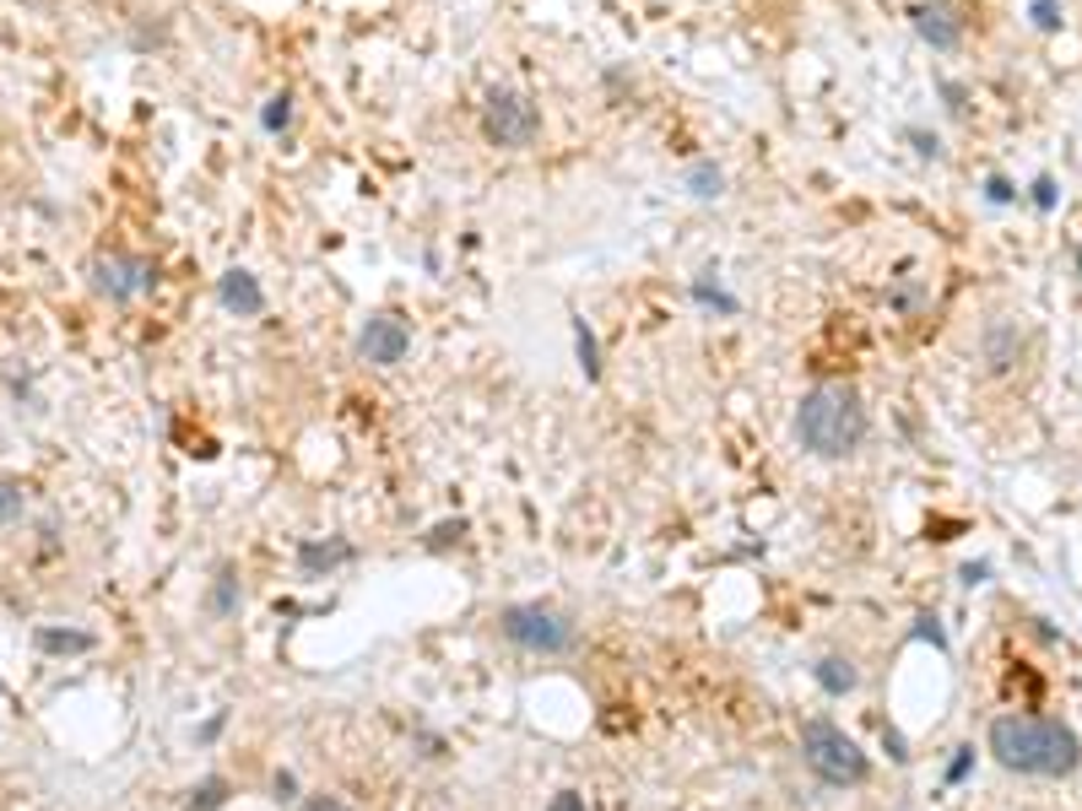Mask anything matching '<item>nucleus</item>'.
Returning <instances> with one entry per match:
<instances>
[{
    "label": "nucleus",
    "mask_w": 1082,
    "mask_h": 811,
    "mask_svg": "<svg viewBox=\"0 0 1082 811\" xmlns=\"http://www.w3.org/2000/svg\"><path fill=\"white\" fill-rule=\"evenodd\" d=\"M991 757L1013 774L1034 779H1067L1082 763V742L1072 725L1045 720V714H1002L991 720Z\"/></svg>",
    "instance_id": "1"
},
{
    "label": "nucleus",
    "mask_w": 1082,
    "mask_h": 811,
    "mask_svg": "<svg viewBox=\"0 0 1082 811\" xmlns=\"http://www.w3.org/2000/svg\"><path fill=\"white\" fill-rule=\"evenodd\" d=\"M796 438L801 449H812L818 460H844L861 449L866 438V406L850 384H812L796 406Z\"/></svg>",
    "instance_id": "2"
},
{
    "label": "nucleus",
    "mask_w": 1082,
    "mask_h": 811,
    "mask_svg": "<svg viewBox=\"0 0 1082 811\" xmlns=\"http://www.w3.org/2000/svg\"><path fill=\"white\" fill-rule=\"evenodd\" d=\"M801 757H807V768L833 785V790H855V785H866V774H872V763H866V752L855 747V736H844L833 720H807L801 725Z\"/></svg>",
    "instance_id": "3"
},
{
    "label": "nucleus",
    "mask_w": 1082,
    "mask_h": 811,
    "mask_svg": "<svg viewBox=\"0 0 1082 811\" xmlns=\"http://www.w3.org/2000/svg\"><path fill=\"white\" fill-rule=\"evenodd\" d=\"M499 633L510 638L514 649H525V655H569L579 644L573 623L564 612H553V606H510L499 617Z\"/></svg>",
    "instance_id": "4"
},
{
    "label": "nucleus",
    "mask_w": 1082,
    "mask_h": 811,
    "mask_svg": "<svg viewBox=\"0 0 1082 811\" xmlns=\"http://www.w3.org/2000/svg\"><path fill=\"white\" fill-rule=\"evenodd\" d=\"M482 135L493 141V146H531L536 135H542V109L525 98V92H514V87H499V92H488V103H482Z\"/></svg>",
    "instance_id": "5"
},
{
    "label": "nucleus",
    "mask_w": 1082,
    "mask_h": 811,
    "mask_svg": "<svg viewBox=\"0 0 1082 811\" xmlns=\"http://www.w3.org/2000/svg\"><path fill=\"white\" fill-rule=\"evenodd\" d=\"M92 282H98V293L103 298H114V304H130V298H141V293H152V282H157V265L152 260H141V254H98L92 260Z\"/></svg>",
    "instance_id": "6"
},
{
    "label": "nucleus",
    "mask_w": 1082,
    "mask_h": 811,
    "mask_svg": "<svg viewBox=\"0 0 1082 811\" xmlns=\"http://www.w3.org/2000/svg\"><path fill=\"white\" fill-rule=\"evenodd\" d=\"M406 352H412V325H406L395 309H380V314L363 319V330H358V358H363V363L395 369Z\"/></svg>",
    "instance_id": "7"
},
{
    "label": "nucleus",
    "mask_w": 1082,
    "mask_h": 811,
    "mask_svg": "<svg viewBox=\"0 0 1082 811\" xmlns=\"http://www.w3.org/2000/svg\"><path fill=\"white\" fill-rule=\"evenodd\" d=\"M909 22H915V33L931 50H958L963 44V17H958L953 0H920V6H909Z\"/></svg>",
    "instance_id": "8"
},
{
    "label": "nucleus",
    "mask_w": 1082,
    "mask_h": 811,
    "mask_svg": "<svg viewBox=\"0 0 1082 811\" xmlns=\"http://www.w3.org/2000/svg\"><path fill=\"white\" fill-rule=\"evenodd\" d=\"M217 304H222L228 314H239V319H255V314L265 309V293H260V282L250 276V271H239V265H233V271H222V276H217Z\"/></svg>",
    "instance_id": "9"
},
{
    "label": "nucleus",
    "mask_w": 1082,
    "mask_h": 811,
    "mask_svg": "<svg viewBox=\"0 0 1082 811\" xmlns=\"http://www.w3.org/2000/svg\"><path fill=\"white\" fill-rule=\"evenodd\" d=\"M298 562H304L309 573H319V568L330 573L336 562H352V547H347V541H304V547H298Z\"/></svg>",
    "instance_id": "10"
},
{
    "label": "nucleus",
    "mask_w": 1082,
    "mask_h": 811,
    "mask_svg": "<svg viewBox=\"0 0 1082 811\" xmlns=\"http://www.w3.org/2000/svg\"><path fill=\"white\" fill-rule=\"evenodd\" d=\"M818 687H823L828 698H844V692L855 687V666H850L844 655H823V660H818Z\"/></svg>",
    "instance_id": "11"
},
{
    "label": "nucleus",
    "mask_w": 1082,
    "mask_h": 811,
    "mask_svg": "<svg viewBox=\"0 0 1082 811\" xmlns=\"http://www.w3.org/2000/svg\"><path fill=\"white\" fill-rule=\"evenodd\" d=\"M573 352H579L584 379H601V347H595V330H590L584 319H573Z\"/></svg>",
    "instance_id": "12"
},
{
    "label": "nucleus",
    "mask_w": 1082,
    "mask_h": 811,
    "mask_svg": "<svg viewBox=\"0 0 1082 811\" xmlns=\"http://www.w3.org/2000/svg\"><path fill=\"white\" fill-rule=\"evenodd\" d=\"M682 185L693 189V195H699V200H720V195H725V174H720V168H714V163H693V168H688V179H682Z\"/></svg>",
    "instance_id": "13"
},
{
    "label": "nucleus",
    "mask_w": 1082,
    "mask_h": 811,
    "mask_svg": "<svg viewBox=\"0 0 1082 811\" xmlns=\"http://www.w3.org/2000/svg\"><path fill=\"white\" fill-rule=\"evenodd\" d=\"M239 601H244L239 573H233V568H222V573H217V590H211V612H217V617H233V612H239Z\"/></svg>",
    "instance_id": "14"
},
{
    "label": "nucleus",
    "mask_w": 1082,
    "mask_h": 811,
    "mask_svg": "<svg viewBox=\"0 0 1082 811\" xmlns=\"http://www.w3.org/2000/svg\"><path fill=\"white\" fill-rule=\"evenodd\" d=\"M39 649H50V655H81V649H92V638H87V633H61V627H44V633H39Z\"/></svg>",
    "instance_id": "15"
},
{
    "label": "nucleus",
    "mask_w": 1082,
    "mask_h": 811,
    "mask_svg": "<svg viewBox=\"0 0 1082 811\" xmlns=\"http://www.w3.org/2000/svg\"><path fill=\"white\" fill-rule=\"evenodd\" d=\"M693 304H703V309H720V314H736V309H742V304H736V298H731L720 282H709V276H699V282H693Z\"/></svg>",
    "instance_id": "16"
},
{
    "label": "nucleus",
    "mask_w": 1082,
    "mask_h": 811,
    "mask_svg": "<svg viewBox=\"0 0 1082 811\" xmlns=\"http://www.w3.org/2000/svg\"><path fill=\"white\" fill-rule=\"evenodd\" d=\"M260 125H265V130H287V125H293V92H276V98H265V109H260Z\"/></svg>",
    "instance_id": "17"
},
{
    "label": "nucleus",
    "mask_w": 1082,
    "mask_h": 811,
    "mask_svg": "<svg viewBox=\"0 0 1082 811\" xmlns=\"http://www.w3.org/2000/svg\"><path fill=\"white\" fill-rule=\"evenodd\" d=\"M222 801H228V785H222V779H206V785H195V790H190L195 811H217Z\"/></svg>",
    "instance_id": "18"
},
{
    "label": "nucleus",
    "mask_w": 1082,
    "mask_h": 811,
    "mask_svg": "<svg viewBox=\"0 0 1082 811\" xmlns=\"http://www.w3.org/2000/svg\"><path fill=\"white\" fill-rule=\"evenodd\" d=\"M1034 28L1039 33H1056L1061 28V0H1034Z\"/></svg>",
    "instance_id": "19"
},
{
    "label": "nucleus",
    "mask_w": 1082,
    "mask_h": 811,
    "mask_svg": "<svg viewBox=\"0 0 1082 811\" xmlns=\"http://www.w3.org/2000/svg\"><path fill=\"white\" fill-rule=\"evenodd\" d=\"M22 514V487L17 482H0V525H11Z\"/></svg>",
    "instance_id": "20"
},
{
    "label": "nucleus",
    "mask_w": 1082,
    "mask_h": 811,
    "mask_svg": "<svg viewBox=\"0 0 1082 811\" xmlns=\"http://www.w3.org/2000/svg\"><path fill=\"white\" fill-rule=\"evenodd\" d=\"M1034 206H1039V211L1056 206V179H1039V185H1034Z\"/></svg>",
    "instance_id": "21"
},
{
    "label": "nucleus",
    "mask_w": 1082,
    "mask_h": 811,
    "mask_svg": "<svg viewBox=\"0 0 1082 811\" xmlns=\"http://www.w3.org/2000/svg\"><path fill=\"white\" fill-rule=\"evenodd\" d=\"M1013 195H1018V189L1007 185V179H991V185H985V200H996V206H1007Z\"/></svg>",
    "instance_id": "22"
},
{
    "label": "nucleus",
    "mask_w": 1082,
    "mask_h": 811,
    "mask_svg": "<svg viewBox=\"0 0 1082 811\" xmlns=\"http://www.w3.org/2000/svg\"><path fill=\"white\" fill-rule=\"evenodd\" d=\"M909 141L926 152V157H942V146H937V135H926V130H909Z\"/></svg>",
    "instance_id": "23"
},
{
    "label": "nucleus",
    "mask_w": 1082,
    "mask_h": 811,
    "mask_svg": "<svg viewBox=\"0 0 1082 811\" xmlns=\"http://www.w3.org/2000/svg\"><path fill=\"white\" fill-rule=\"evenodd\" d=\"M298 811H352L347 801H330V796H315V801H304Z\"/></svg>",
    "instance_id": "24"
},
{
    "label": "nucleus",
    "mask_w": 1082,
    "mask_h": 811,
    "mask_svg": "<svg viewBox=\"0 0 1082 811\" xmlns=\"http://www.w3.org/2000/svg\"><path fill=\"white\" fill-rule=\"evenodd\" d=\"M271 790H276V801H293V790H298V779H293V774H276V785H271Z\"/></svg>",
    "instance_id": "25"
},
{
    "label": "nucleus",
    "mask_w": 1082,
    "mask_h": 811,
    "mask_svg": "<svg viewBox=\"0 0 1082 811\" xmlns=\"http://www.w3.org/2000/svg\"><path fill=\"white\" fill-rule=\"evenodd\" d=\"M969 768H974V752H958V757H953V768H948V779H963Z\"/></svg>",
    "instance_id": "26"
},
{
    "label": "nucleus",
    "mask_w": 1082,
    "mask_h": 811,
    "mask_svg": "<svg viewBox=\"0 0 1082 811\" xmlns=\"http://www.w3.org/2000/svg\"><path fill=\"white\" fill-rule=\"evenodd\" d=\"M553 811H584V796H573V790H564V796L553 801Z\"/></svg>",
    "instance_id": "27"
},
{
    "label": "nucleus",
    "mask_w": 1082,
    "mask_h": 811,
    "mask_svg": "<svg viewBox=\"0 0 1082 811\" xmlns=\"http://www.w3.org/2000/svg\"><path fill=\"white\" fill-rule=\"evenodd\" d=\"M1078 265H1082V250H1078Z\"/></svg>",
    "instance_id": "28"
}]
</instances>
